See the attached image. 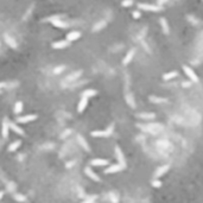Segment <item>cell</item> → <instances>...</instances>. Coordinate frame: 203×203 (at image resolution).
<instances>
[{
  "label": "cell",
  "mask_w": 203,
  "mask_h": 203,
  "mask_svg": "<svg viewBox=\"0 0 203 203\" xmlns=\"http://www.w3.org/2000/svg\"><path fill=\"white\" fill-rule=\"evenodd\" d=\"M114 131V125L110 124L109 125V127L105 131H93L90 134L92 137H95V138H105V137H109Z\"/></svg>",
  "instance_id": "1"
},
{
  "label": "cell",
  "mask_w": 203,
  "mask_h": 203,
  "mask_svg": "<svg viewBox=\"0 0 203 203\" xmlns=\"http://www.w3.org/2000/svg\"><path fill=\"white\" fill-rule=\"evenodd\" d=\"M138 8L139 10H144V11H148V12H159L162 11V6L159 5H153V4H138Z\"/></svg>",
  "instance_id": "2"
},
{
  "label": "cell",
  "mask_w": 203,
  "mask_h": 203,
  "mask_svg": "<svg viewBox=\"0 0 203 203\" xmlns=\"http://www.w3.org/2000/svg\"><path fill=\"white\" fill-rule=\"evenodd\" d=\"M114 151H115V158L118 160V163L120 164L121 166L126 168V159H125V156L122 153V150L120 148V146H115V148H114Z\"/></svg>",
  "instance_id": "3"
},
{
  "label": "cell",
  "mask_w": 203,
  "mask_h": 203,
  "mask_svg": "<svg viewBox=\"0 0 203 203\" xmlns=\"http://www.w3.org/2000/svg\"><path fill=\"white\" fill-rule=\"evenodd\" d=\"M183 70H184L185 75L190 79V81H193V82H198V76H197V74L194 71V69H191L189 66H183Z\"/></svg>",
  "instance_id": "4"
},
{
  "label": "cell",
  "mask_w": 203,
  "mask_h": 203,
  "mask_svg": "<svg viewBox=\"0 0 203 203\" xmlns=\"http://www.w3.org/2000/svg\"><path fill=\"white\" fill-rule=\"evenodd\" d=\"M36 119H37V115H36V114H26V115L18 117V118H17V121H18L19 124H28V122L35 121Z\"/></svg>",
  "instance_id": "5"
},
{
  "label": "cell",
  "mask_w": 203,
  "mask_h": 203,
  "mask_svg": "<svg viewBox=\"0 0 203 203\" xmlns=\"http://www.w3.org/2000/svg\"><path fill=\"white\" fill-rule=\"evenodd\" d=\"M169 169H170V165H169V164H165V165L159 166V168L155 171V173H153L155 178H159V177H162L163 175H165V173L169 171Z\"/></svg>",
  "instance_id": "6"
},
{
  "label": "cell",
  "mask_w": 203,
  "mask_h": 203,
  "mask_svg": "<svg viewBox=\"0 0 203 203\" xmlns=\"http://www.w3.org/2000/svg\"><path fill=\"white\" fill-rule=\"evenodd\" d=\"M10 121L7 120V118H5L3 120V124H1V135L3 138H7L8 137V133H10Z\"/></svg>",
  "instance_id": "7"
},
{
  "label": "cell",
  "mask_w": 203,
  "mask_h": 203,
  "mask_svg": "<svg viewBox=\"0 0 203 203\" xmlns=\"http://www.w3.org/2000/svg\"><path fill=\"white\" fill-rule=\"evenodd\" d=\"M69 44H70V42H69V41H67V39H63V41H57V42H54L51 46H52L54 49H56V50H62V49H66V48H68V46H69Z\"/></svg>",
  "instance_id": "8"
},
{
  "label": "cell",
  "mask_w": 203,
  "mask_h": 203,
  "mask_svg": "<svg viewBox=\"0 0 203 203\" xmlns=\"http://www.w3.org/2000/svg\"><path fill=\"white\" fill-rule=\"evenodd\" d=\"M84 172H86V175H87L88 177H89L90 180H93L94 182H101V178H100V177H99V176L92 170L90 166H87V168L84 169Z\"/></svg>",
  "instance_id": "9"
},
{
  "label": "cell",
  "mask_w": 203,
  "mask_h": 203,
  "mask_svg": "<svg viewBox=\"0 0 203 203\" xmlns=\"http://www.w3.org/2000/svg\"><path fill=\"white\" fill-rule=\"evenodd\" d=\"M124 169H125V168L121 166L119 163H118V164H113V165H110V166H108L107 169H105V173H115V172H119V171H121V170H124Z\"/></svg>",
  "instance_id": "10"
},
{
  "label": "cell",
  "mask_w": 203,
  "mask_h": 203,
  "mask_svg": "<svg viewBox=\"0 0 203 203\" xmlns=\"http://www.w3.org/2000/svg\"><path fill=\"white\" fill-rule=\"evenodd\" d=\"M81 38V32L80 31H71L67 35L66 37V39L69 41V42H75V41H77Z\"/></svg>",
  "instance_id": "11"
},
{
  "label": "cell",
  "mask_w": 203,
  "mask_h": 203,
  "mask_svg": "<svg viewBox=\"0 0 203 203\" xmlns=\"http://www.w3.org/2000/svg\"><path fill=\"white\" fill-rule=\"evenodd\" d=\"M134 55H135V49L133 48V49H131L130 51H128L127 54H126V56L124 57V59H122V64H124V66H127L128 63H130V62L133 59Z\"/></svg>",
  "instance_id": "12"
},
{
  "label": "cell",
  "mask_w": 203,
  "mask_h": 203,
  "mask_svg": "<svg viewBox=\"0 0 203 203\" xmlns=\"http://www.w3.org/2000/svg\"><path fill=\"white\" fill-rule=\"evenodd\" d=\"M81 75H82V70H76V71H74V72H71L70 75L67 76V77H66V81H67V82H72V81H75V80L80 79Z\"/></svg>",
  "instance_id": "13"
},
{
  "label": "cell",
  "mask_w": 203,
  "mask_h": 203,
  "mask_svg": "<svg viewBox=\"0 0 203 203\" xmlns=\"http://www.w3.org/2000/svg\"><path fill=\"white\" fill-rule=\"evenodd\" d=\"M87 105H88V97L82 96L81 100H80V102H79V105H77V112L79 113L84 112V109L87 108Z\"/></svg>",
  "instance_id": "14"
},
{
  "label": "cell",
  "mask_w": 203,
  "mask_h": 203,
  "mask_svg": "<svg viewBox=\"0 0 203 203\" xmlns=\"http://www.w3.org/2000/svg\"><path fill=\"white\" fill-rule=\"evenodd\" d=\"M5 42H6V44L8 45V46H11L12 49H17L18 48V44H17V42H16V39L12 36H8V35H5Z\"/></svg>",
  "instance_id": "15"
},
{
  "label": "cell",
  "mask_w": 203,
  "mask_h": 203,
  "mask_svg": "<svg viewBox=\"0 0 203 203\" xmlns=\"http://www.w3.org/2000/svg\"><path fill=\"white\" fill-rule=\"evenodd\" d=\"M51 24L54 26H56L57 29H68L69 28V24L67 21H63L62 19H56V20L51 21Z\"/></svg>",
  "instance_id": "16"
},
{
  "label": "cell",
  "mask_w": 203,
  "mask_h": 203,
  "mask_svg": "<svg viewBox=\"0 0 203 203\" xmlns=\"http://www.w3.org/2000/svg\"><path fill=\"white\" fill-rule=\"evenodd\" d=\"M90 165L92 166H106V165H108V160L107 159L96 158V159H93L90 162Z\"/></svg>",
  "instance_id": "17"
},
{
  "label": "cell",
  "mask_w": 203,
  "mask_h": 203,
  "mask_svg": "<svg viewBox=\"0 0 203 203\" xmlns=\"http://www.w3.org/2000/svg\"><path fill=\"white\" fill-rule=\"evenodd\" d=\"M125 100H126V102H127V105L131 108H135V100H134V96H133L132 93H126Z\"/></svg>",
  "instance_id": "18"
},
{
  "label": "cell",
  "mask_w": 203,
  "mask_h": 203,
  "mask_svg": "<svg viewBox=\"0 0 203 203\" xmlns=\"http://www.w3.org/2000/svg\"><path fill=\"white\" fill-rule=\"evenodd\" d=\"M10 127H11L12 131H13L14 133H17L18 135H24V134H25L24 130L20 127V126H18L16 122H10Z\"/></svg>",
  "instance_id": "19"
},
{
  "label": "cell",
  "mask_w": 203,
  "mask_h": 203,
  "mask_svg": "<svg viewBox=\"0 0 203 203\" xmlns=\"http://www.w3.org/2000/svg\"><path fill=\"white\" fill-rule=\"evenodd\" d=\"M77 142H79V144H80V145L87 151V152H89V151H90V146H89V144L87 143V140H86V139H84L81 134L77 135Z\"/></svg>",
  "instance_id": "20"
},
{
  "label": "cell",
  "mask_w": 203,
  "mask_h": 203,
  "mask_svg": "<svg viewBox=\"0 0 203 203\" xmlns=\"http://www.w3.org/2000/svg\"><path fill=\"white\" fill-rule=\"evenodd\" d=\"M148 99H150V101L152 104H165V102H168V99H165V97H158V96L151 95Z\"/></svg>",
  "instance_id": "21"
},
{
  "label": "cell",
  "mask_w": 203,
  "mask_h": 203,
  "mask_svg": "<svg viewBox=\"0 0 203 203\" xmlns=\"http://www.w3.org/2000/svg\"><path fill=\"white\" fill-rule=\"evenodd\" d=\"M160 26H162V30H163V32L165 33V35H168L169 32H170V29H169V24H168V20L165 19V18H160Z\"/></svg>",
  "instance_id": "22"
},
{
  "label": "cell",
  "mask_w": 203,
  "mask_h": 203,
  "mask_svg": "<svg viewBox=\"0 0 203 203\" xmlns=\"http://www.w3.org/2000/svg\"><path fill=\"white\" fill-rule=\"evenodd\" d=\"M177 76H178V72L177 71H169V72H165L163 75V80L169 81V80H172V79L177 77Z\"/></svg>",
  "instance_id": "23"
},
{
  "label": "cell",
  "mask_w": 203,
  "mask_h": 203,
  "mask_svg": "<svg viewBox=\"0 0 203 203\" xmlns=\"http://www.w3.org/2000/svg\"><path fill=\"white\" fill-rule=\"evenodd\" d=\"M138 118L144 119V120H151V119L156 118V114H153V113H140V114H138Z\"/></svg>",
  "instance_id": "24"
},
{
  "label": "cell",
  "mask_w": 203,
  "mask_h": 203,
  "mask_svg": "<svg viewBox=\"0 0 203 203\" xmlns=\"http://www.w3.org/2000/svg\"><path fill=\"white\" fill-rule=\"evenodd\" d=\"M20 145H21V142L20 140H16L13 143H11L10 146H8V151L10 152H14V151H17L20 147Z\"/></svg>",
  "instance_id": "25"
},
{
  "label": "cell",
  "mask_w": 203,
  "mask_h": 203,
  "mask_svg": "<svg viewBox=\"0 0 203 203\" xmlns=\"http://www.w3.org/2000/svg\"><path fill=\"white\" fill-rule=\"evenodd\" d=\"M97 94V92L95 90V89H86L83 93H82V96H86V97H93V96H95Z\"/></svg>",
  "instance_id": "26"
},
{
  "label": "cell",
  "mask_w": 203,
  "mask_h": 203,
  "mask_svg": "<svg viewBox=\"0 0 203 203\" xmlns=\"http://www.w3.org/2000/svg\"><path fill=\"white\" fill-rule=\"evenodd\" d=\"M106 26V21L105 20H101V21H99L97 24H95L94 25V28H93V31H100V30H102Z\"/></svg>",
  "instance_id": "27"
},
{
  "label": "cell",
  "mask_w": 203,
  "mask_h": 203,
  "mask_svg": "<svg viewBox=\"0 0 203 203\" xmlns=\"http://www.w3.org/2000/svg\"><path fill=\"white\" fill-rule=\"evenodd\" d=\"M21 110H23V102L21 101H18V102H16V105H14V113L20 114Z\"/></svg>",
  "instance_id": "28"
},
{
  "label": "cell",
  "mask_w": 203,
  "mask_h": 203,
  "mask_svg": "<svg viewBox=\"0 0 203 203\" xmlns=\"http://www.w3.org/2000/svg\"><path fill=\"white\" fill-rule=\"evenodd\" d=\"M108 197H109V200H110L112 203H118L119 202V196L115 193H109Z\"/></svg>",
  "instance_id": "29"
},
{
  "label": "cell",
  "mask_w": 203,
  "mask_h": 203,
  "mask_svg": "<svg viewBox=\"0 0 203 203\" xmlns=\"http://www.w3.org/2000/svg\"><path fill=\"white\" fill-rule=\"evenodd\" d=\"M121 5H122L124 7H131V6L133 5V0H122Z\"/></svg>",
  "instance_id": "30"
},
{
  "label": "cell",
  "mask_w": 203,
  "mask_h": 203,
  "mask_svg": "<svg viewBox=\"0 0 203 203\" xmlns=\"http://www.w3.org/2000/svg\"><path fill=\"white\" fill-rule=\"evenodd\" d=\"M14 200L19 201V202H25L26 201V197H25L24 195H21V194H17V195H14Z\"/></svg>",
  "instance_id": "31"
},
{
  "label": "cell",
  "mask_w": 203,
  "mask_h": 203,
  "mask_svg": "<svg viewBox=\"0 0 203 203\" xmlns=\"http://www.w3.org/2000/svg\"><path fill=\"white\" fill-rule=\"evenodd\" d=\"M66 69V67L64 66H59V67H56L55 69H54V74L55 75H58V74H61L63 70H64Z\"/></svg>",
  "instance_id": "32"
},
{
  "label": "cell",
  "mask_w": 203,
  "mask_h": 203,
  "mask_svg": "<svg viewBox=\"0 0 203 203\" xmlns=\"http://www.w3.org/2000/svg\"><path fill=\"white\" fill-rule=\"evenodd\" d=\"M96 195H93V196H90V197H88L87 200H84L82 203H94L95 202V200H96Z\"/></svg>",
  "instance_id": "33"
},
{
  "label": "cell",
  "mask_w": 203,
  "mask_h": 203,
  "mask_svg": "<svg viewBox=\"0 0 203 203\" xmlns=\"http://www.w3.org/2000/svg\"><path fill=\"white\" fill-rule=\"evenodd\" d=\"M152 185H153L155 188H160L162 186V182L158 181V178H155L153 181H152Z\"/></svg>",
  "instance_id": "34"
},
{
  "label": "cell",
  "mask_w": 203,
  "mask_h": 203,
  "mask_svg": "<svg viewBox=\"0 0 203 203\" xmlns=\"http://www.w3.org/2000/svg\"><path fill=\"white\" fill-rule=\"evenodd\" d=\"M132 16H133L134 19H139V18L142 17V13H140V11H134L133 13H132Z\"/></svg>",
  "instance_id": "35"
},
{
  "label": "cell",
  "mask_w": 203,
  "mask_h": 203,
  "mask_svg": "<svg viewBox=\"0 0 203 203\" xmlns=\"http://www.w3.org/2000/svg\"><path fill=\"white\" fill-rule=\"evenodd\" d=\"M166 1H168V0H158V5H159V6H162L163 4H165Z\"/></svg>",
  "instance_id": "36"
},
{
  "label": "cell",
  "mask_w": 203,
  "mask_h": 203,
  "mask_svg": "<svg viewBox=\"0 0 203 203\" xmlns=\"http://www.w3.org/2000/svg\"><path fill=\"white\" fill-rule=\"evenodd\" d=\"M5 87H7L6 82H0V89H1V88H5Z\"/></svg>",
  "instance_id": "37"
},
{
  "label": "cell",
  "mask_w": 203,
  "mask_h": 203,
  "mask_svg": "<svg viewBox=\"0 0 203 203\" xmlns=\"http://www.w3.org/2000/svg\"><path fill=\"white\" fill-rule=\"evenodd\" d=\"M183 87H190V83L189 82H183Z\"/></svg>",
  "instance_id": "38"
},
{
  "label": "cell",
  "mask_w": 203,
  "mask_h": 203,
  "mask_svg": "<svg viewBox=\"0 0 203 203\" xmlns=\"http://www.w3.org/2000/svg\"><path fill=\"white\" fill-rule=\"evenodd\" d=\"M4 197V191H0V200Z\"/></svg>",
  "instance_id": "39"
}]
</instances>
